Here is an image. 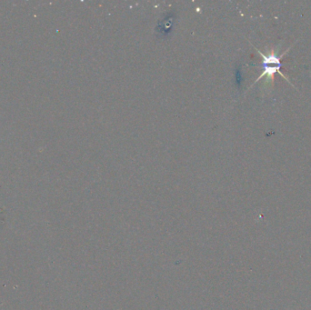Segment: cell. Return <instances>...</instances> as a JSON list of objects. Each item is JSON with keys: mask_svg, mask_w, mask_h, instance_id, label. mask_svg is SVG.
Here are the masks:
<instances>
[{"mask_svg": "<svg viewBox=\"0 0 311 310\" xmlns=\"http://www.w3.org/2000/svg\"><path fill=\"white\" fill-rule=\"evenodd\" d=\"M255 49H256V48H255ZM290 49H291V48H289V49H287V51L284 52L282 55L278 56V55H276V54H277V50H276V51H273V50H272V52L270 53L269 55H265V54H263L260 50L256 49L257 53L261 55V57H262V65L263 69H263L262 74L256 78V80L254 82V84L258 82V81L262 78L263 76H267L266 82L269 83V81H270V82L271 83V85H273V83H274V76H275L276 73H278L280 76H283L284 78H285L288 82L291 83V81L288 79V77L285 76L283 73H281L280 70H279L280 68L282 67V64L280 63V58L283 57V55H285V54H287Z\"/></svg>", "mask_w": 311, "mask_h": 310, "instance_id": "1", "label": "cell"}]
</instances>
